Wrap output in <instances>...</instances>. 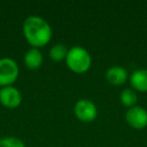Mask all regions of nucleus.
Returning <instances> with one entry per match:
<instances>
[{"instance_id":"obj_1","label":"nucleus","mask_w":147,"mask_h":147,"mask_svg":"<svg viewBox=\"0 0 147 147\" xmlns=\"http://www.w3.org/2000/svg\"><path fill=\"white\" fill-rule=\"evenodd\" d=\"M22 30L27 42L35 49L47 45L53 36L49 22L37 15H30L25 19Z\"/></svg>"},{"instance_id":"obj_2","label":"nucleus","mask_w":147,"mask_h":147,"mask_svg":"<svg viewBox=\"0 0 147 147\" xmlns=\"http://www.w3.org/2000/svg\"><path fill=\"white\" fill-rule=\"evenodd\" d=\"M65 63L69 69L74 73L83 74L89 71L92 65V57L86 49L80 45H76L69 49Z\"/></svg>"},{"instance_id":"obj_3","label":"nucleus","mask_w":147,"mask_h":147,"mask_svg":"<svg viewBox=\"0 0 147 147\" xmlns=\"http://www.w3.org/2000/svg\"><path fill=\"white\" fill-rule=\"evenodd\" d=\"M19 75L18 65L10 57L0 59V86H11L17 80Z\"/></svg>"},{"instance_id":"obj_4","label":"nucleus","mask_w":147,"mask_h":147,"mask_svg":"<svg viewBox=\"0 0 147 147\" xmlns=\"http://www.w3.org/2000/svg\"><path fill=\"white\" fill-rule=\"evenodd\" d=\"M74 113L76 117L82 122H92L98 115V109L94 102L88 99L79 100L74 107Z\"/></svg>"},{"instance_id":"obj_5","label":"nucleus","mask_w":147,"mask_h":147,"mask_svg":"<svg viewBox=\"0 0 147 147\" xmlns=\"http://www.w3.org/2000/svg\"><path fill=\"white\" fill-rule=\"evenodd\" d=\"M126 121L134 129H143L147 126V110L143 107L134 106L126 112Z\"/></svg>"},{"instance_id":"obj_6","label":"nucleus","mask_w":147,"mask_h":147,"mask_svg":"<svg viewBox=\"0 0 147 147\" xmlns=\"http://www.w3.org/2000/svg\"><path fill=\"white\" fill-rule=\"evenodd\" d=\"M21 101V94L15 87L7 86L0 89V103L6 108H17L20 105Z\"/></svg>"},{"instance_id":"obj_7","label":"nucleus","mask_w":147,"mask_h":147,"mask_svg":"<svg viewBox=\"0 0 147 147\" xmlns=\"http://www.w3.org/2000/svg\"><path fill=\"white\" fill-rule=\"evenodd\" d=\"M128 79V71L121 65H113L106 71V80L114 86L123 85Z\"/></svg>"},{"instance_id":"obj_8","label":"nucleus","mask_w":147,"mask_h":147,"mask_svg":"<svg viewBox=\"0 0 147 147\" xmlns=\"http://www.w3.org/2000/svg\"><path fill=\"white\" fill-rule=\"evenodd\" d=\"M130 84L138 92H147V69H139L130 76Z\"/></svg>"},{"instance_id":"obj_9","label":"nucleus","mask_w":147,"mask_h":147,"mask_svg":"<svg viewBox=\"0 0 147 147\" xmlns=\"http://www.w3.org/2000/svg\"><path fill=\"white\" fill-rule=\"evenodd\" d=\"M24 65L30 69H36L41 67L43 61V55L38 49L32 47L26 51L23 57Z\"/></svg>"},{"instance_id":"obj_10","label":"nucleus","mask_w":147,"mask_h":147,"mask_svg":"<svg viewBox=\"0 0 147 147\" xmlns=\"http://www.w3.org/2000/svg\"><path fill=\"white\" fill-rule=\"evenodd\" d=\"M120 101L124 106L132 108V107L136 106L138 96L133 89H124L120 94Z\"/></svg>"},{"instance_id":"obj_11","label":"nucleus","mask_w":147,"mask_h":147,"mask_svg":"<svg viewBox=\"0 0 147 147\" xmlns=\"http://www.w3.org/2000/svg\"><path fill=\"white\" fill-rule=\"evenodd\" d=\"M67 51L69 49H67V45H63V43H57L51 47L49 55L51 59L55 61H61L63 59H65Z\"/></svg>"},{"instance_id":"obj_12","label":"nucleus","mask_w":147,"mask_h":147,"mask_svg":"<svg viewBox=\"0 0 147 147\" xmlns=\"http://www.w3.org/2000/svg\"><path fill=\"white\" fill-rule=\"evenodd\" d=\"M0 147H25V145L17 137L9 136L0 139Z\"/></svg>"}]
</instances>
